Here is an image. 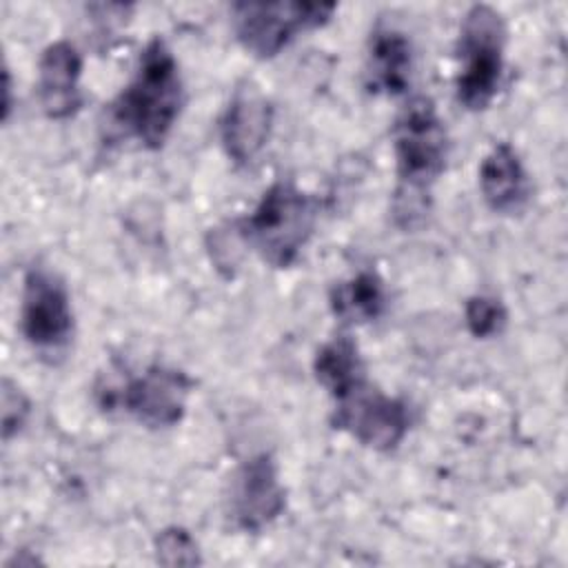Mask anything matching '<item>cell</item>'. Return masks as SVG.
I'll return each mask as SVG.
<instances>
[{
  "label": "cell",
  "mask_w": 568,
  "mask_h": 568,
  "mask_svg": "<svg viewBox=\"0 0 568 568\" xmlns=\"http://www.w3.org/2000/svg\"><path fill=\"white\" fill-rule=\"evenodd\" d=\"M184 104V84L178 60L162 38H153L129 84L109 106V124L146 149H160Z\"/></svg>",
  "instance_id": "1"
},
{
  "label": "cell",
  "mask_w": 568,
  "mask_h": 568,
  "mask_svg": "<svg viewBox=\"0 0 568 568\" xmlns=\"http://www.w3.org/2000/svg\"><path fill=\"white\" fill-rule=\"evenodd\" d=\"M395 160H397V197L395 213L408 224L424 213L428 186L446 166L448 138L442 118L430 98H413L399 113L395 129Z\"/></svg>",
  "instance_id": "2"
},
{
  "label": "cell",
  "mask_w": 568,
  "mask_h": 568,
  "mask_svg": "<svg viewBox=\"0 0 568 568\" xmlns=\"http://www.w3.org/2000/svg\"><path fill=\"white\" fill-rule=\"evenodd\" d=\"M317 200L291 182L271 184L235 231L266 264L291 266L313 235Z\"/></svg>",
  "instance_id": "3"
},
{
  "label": "cell",
  "mask_w": 568,
  "mask_h": 568,
  "mask_svg": "<svg viewBox=\"0 0 568 568\" xmlns=\"http://www.w3.org/2000/svg\"><path fill=\"white\" fill-rule=\"evenodd\" d=\"M506 22L490 4H473L459 27L457 98L468 111H484L499 91Z\"/></svg>",
  "instance_id": "4"
},
{
  "label": "cell",
  "mask_w": 568,
  "mask_h": 568,
  "mask_svg": "<svg viewBox=\"0 0 568 568\" xmlns=\"http://www.w3.org/2000/svg\"><path fill=\"white\" fill-rule=\"evenodd\" d=\"M335 2H235L231 7L237 42L260 60L277 55L297 33L324 27Z\"/></svg>",
  "instance_id": "5"
},
{
  "label": "cell",
  "mask_w": 568,
  "mask_h": 568,
  "mask_svg": "<svg viewBox=\"0 0 568 568\" xmlns=\"http://www.w3.org/2000/svg\"><path fill=\"white\" fill-rule=\"evenodd\" d=\"M191 379L169 366L153 364L135 377H126L120 386H102L98 390L104 410H124L149 428L175 426L186 410Z\"/></svg>",
  "instance_id": "6"
},
{
  "label": "cell",
  "mask_w": 568,
  "mask_h": 568,
  "mask_svg": "<svg viewBox=\"0 0 568 568\" xmlns=\"http://www.w3.org/2000/svg\"><path fill=\"white\" fill-rule=\"evenodd\" d=\"M331 424L368 448L393 450L408 433L410 417L402 399L384 395L362 379L335 399Z\"/></svg>",
  "instance_id": "7"
},
{
  "label": "cell",
  "mask_w": 568,
  "mask_h": 568,
  "mask_svg": "<svg viewBox=\"0 0 568 568\" xmlns=\"http://www.w3.org/2000/svg\"><path fill=\"white\" fill-rule=\"evenodd\" d=\"M20 326L33 348L58 351L69 344L73 333V311L69 291L55 273L31 268L24 275Z\"/></svg>",
  "instance_id": "8"
},
{
  "label": "cell",
  "mask_w": 568,
  "mask_h": 568,
  "mask_svg": "<svg viewBox=\"0 0 568 568\" xmlns=\"http://www.w3.org/2000/svg\"><path fill=\"white\" fill-rule=\"evenodd\" d=\"M286 506L275 459L268 453L248 457L231 486V517L240 530L260 532L273 524Z\"/></svg>",
  "instance_id": "9"
},
{
  "label": "cell",
  "mask_w": 568,
  "mask_h": 568,
  "mask_svg": "<svg viewBox=\"0 0 568 568\" xmlns=\"http://www.w3.org/2000/svg\"><path fill=\"white\" fill-rule=\"evenodd\" d=\"M273 126L268 98L251 82H242L220 120V138L226 155L235 164H248L264 149Z\"/></svg>",
  "instance_id": "10"
},
{
  "label": "cell",
  "mask_w": 568,
  "mask_h": 568,
  "mask_svg": "<svg viewBox=\"0 0 568 568\" xmlns=\"http://www.w3.org/2000/svg\"><path fill=\"white\" fill-rule=\"evenodd\" d=\"M80 73L82 58L71 42L58 40L42 51L38 62V93L49 118L64 120L80 109Z\"/></svg>",
  "instance_id": "11"
},
{
  "label": "cell",
  "mask_w": 568,
  "mask_h": 568,
  "mask_svg": "<svg viewBox=\"0 0 568 568\" xmlns=\"http://www.w3.org/2000/svg\"><path fill=\"white\" fill-rule=\"evenodd\" d=\"M479 189L497 213H515L528 197V178L517 151L508 142L495 144L481 160Z\"/></svg>",
  "instance_id": "12"
},
{
  "label": "cell",
  "mask_w": 568,
  "mask_h": 568,
  "mask_svg": "<svg viewBox=\"0 0 568 568\" xmlns=\"http://www.w3.org/2000/svg\"><path fill=\"white\" fill-rule=\"evenodd\" d=\"M413 47L402 31L379 29L371 38L366 60V87L373 93L399 95L410 84Z\"/></svg>",
  "instance_id": "13"
},
{
  "label": "cell",
  "mask_w": 568,
  "mask_h": 568,
  "mask_svg": "<svg viewBox=\"0 0 568 568\" xmlns=\"http://www.w3.org/2000/svg\"><path fill=\"white\" fill-rule=\"evenodd\" d=\"M328 304L333 315L346 324L371 322L384 311V282L375 271H362L335 284Z\"/></svg>",
  "instance_id": "14"
},
{
  "label": "cell",
  "mask_w": 568,
  "mask_h": 568,
  "mask_svg": "<svg viewBox=\"0 0 568 568\" xmlns=\"http://www.w3.org/2000/svg\"><path fill=\"white\" fill-rule=\"evenodd\" d=\"M313 373H315L317 382L331 393L333 399L342 397L355 384L366 379L364 362L359 357L357 344L346 335H339V337L326 342L317 351V355L313 359Z\"/></svg>",
  "instance_id": "15"
},
{
  "label": "cell",
  "mask_w": 568,
  "mask_h": 568,
  "mask_svg": "<svg viewBox=\"0 0 568 568\" xmlns=\"http://www.w3.org/2000/svg\"><path fill=\"white\" fill-rule=\"evenodd\" d=\"M155 559L162 566H197L202 561L197 541L189 530L180 526H169L158 532L155 541Z\"/></svg>",
  "instance_id": "16"
},
{
  "label": "cell",
  "mask_w": 568,
  "mask_h": 568,
  "mask_svg": "<svg viewBox=\"0 0 568 568\" xmlns=\"http://www.w3.org/2000/svg\"><path fill=\"white\" fill-rule=\"evenodd\" d=\"M464 317H466V326H468L470 335L486 339V337H495L504 331L508 315H506L504 304L497 297L475 295L466 302Z\"/></svg>",
  "instance_id": "17"
},
{
  "label": "cell",
  "mask_w": 568,
  "mask_h": 568,
  "mask_svg": "<svg viewBox=\"0 0 568 568\" xmlns=\"http://www.w3.org/2000/svg\"><path fill=\"white\" fill-rule=\"evenodd\" d=\"M29 413H31L29 397L20 390L18 384H13L9 377H4L2 386H0V415H2V439L4 442H9L13 435H18L22 430Z\"/></svg>",
  "instance_id": "18"
},
{
  "label": "cell",
  "mask_w": 568,
  "mask_h": 568,
  "mask_svg": "<svg viewBox=\"0 0 568 568\" xmlns=\"http://www.w3.org/2000/svg\"><path fill=\"white\" fill-rule=\"evenodd\" d=\"M4 100H2V118L7 120L9 118V111H11V73L9 69H4Z\"/></svg>",
  "instance_id": "19"
}]
</instances>
